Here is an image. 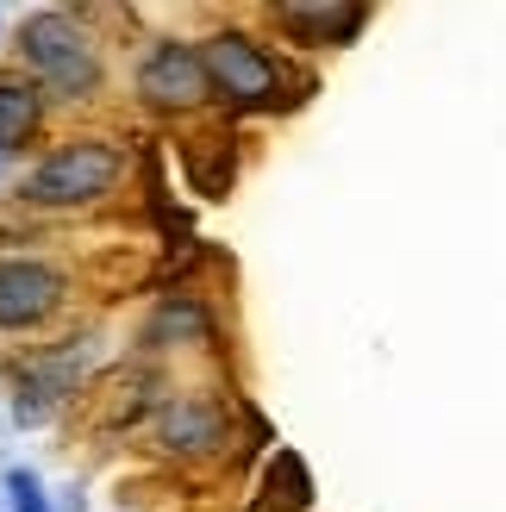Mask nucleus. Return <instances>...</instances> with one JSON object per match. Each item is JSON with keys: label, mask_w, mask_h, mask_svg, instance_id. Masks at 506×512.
Returning <instances> with one entry per match:
<instances>
[{"label": "nucleus", "mask_w": 506, "mask_h": 512, "mask_svg": "<svg viewBox=\"0 0 506 512\" xmlns=\"http://www.w3.org/2000/svg\"><path fill=\"white\" fill-rule=\"evenodd\" d=\"M175 163H182V182L194 200H207V207H219V200H232L238 188V169H244V138H238V125H200V132L188 138H175Z\"/></svg>", "instance_id": "9d476101"}, {"label": "nucleus", "mask_w": 506, "mask_h": 512, "mask_svg": "<svg viewBox=\"0 0 506 512\" xmlns=\"http://www.w3.org/2000/svg\"><path fill=\"white\" fill-rule=\"evenodd\" d=\"M0 494H7V512H57L32 469H7V475H0Z\"/></svg>", "instance_id": "ddd939ff"}, {"label": "nucleus", "mask_w": 506, "mask_h": 512, "mask_svg": "<svg viewBox=\"0 0 506 512\" xmlns=\"http://www.w3.org/2000/svg\"><path fill=\"white\" fill-rule=\"evenodd\" d=\"M319 488H313V469H307V456L288 450V444H275L263 456V475H257V494H250L244 512H313Z\"/></svg>", "instance_id": "9b49d317"}, {"label": "nucleus", "mask_w": 506, "mask_h": 512, "mask_svg": "<svg viewBox=\"0 0 506 512\" xmlns=\"http://www.w3.org/2000/svg\"><path fill=\"white\" fill-rule=\"evenodd\" d=\"M44 125H50L44 94L25 82V75H0V157L19 163L25 150H38L44 144Z\"/></svg>", "instance_id": "f8f14e48"}, {"label": "nucleus", "mask_w": 506, "mask_h": 512, "mask_svg": "<svg viewBox=\"0 0 506 512\" xmlns=\"http://www.w3.org/2000/svg\"><path fill=\"white\" fill-rule=\"evenodd\" d=\"M7 169H13V163H7V157H0V182H7Z\"/></svg>", "instance_id": "4468645a"}, {"label": "nucleus", "mask_w": 506, "mask_h": 512, "mask_svg": "<svg viewBox=\"0 0 506 512\" xmlns=\"http://www.w3.org/2000/svg\"><path fill=\"white\" fill-rule=\"evenodd\" d=\"M263 19L282 32L294 50H344V44H357L369 32V19L375 7L369 0H269Z\"/></svg>", "instance_id": "6e6552de"}, {"label": "nucleus", "mask_w": 506, "mask_h": 512, "mask_svg": "<svg viewBox=\"0 0 506 512\" xmlns=\"http://www.w3.org/2000/svg\"><path fill=\"white\" fill-rule=\"evenodd\" d=\"M13 57L44 107H94L113 82L107 38L94 32L88 7H32L13 32Z\"/></svg>", "instance_id": "f03ea898"}, {"label": "nucleus", "mask_w": 506, "mask_h": 512, "mask_svg": "<svg viewBox=\"0 0 506 512\" xmlns=\"http://www.w3.org/2000/svg\"><path fill=\"white\" fill-rule=\"evenodd\" d=\"M75 306V275L44 250H0V338H44Z\"/></svg>", "instance_id": "423d86ee"}, {"label": "nucleus", "mask_w": 506, "mask_h": 512, "mask_svg": "<svg viewBox=\"0 0 506 512\" xmlns=\"http://www.w3.org/2000/svg\"><path fill=\"white\" fill-rule=\"evenodd\" d=\"M182 350H219V313L207 294L194 288H169L138 325V356H182Z\"/></svg>", "instance_id": "1a4fd4ad"}, {"label": "nucleus", "mask_w": 506, "mask_h": 512, "mask_svg": "<svg viewBox=\"0 0 506 512\" xmlns=\"http://www.w3.org/2000/svg\"><path fill=\"white\" fill-rule=\"evenodd\" d=\"M132 175V150L107 132H69L57 144H44L32 169L19 175L13 207L19 213H94L119 194V182Z\"/></svg>", "instance_id": "7ed1b4c3"}, {"label": "nucleus", "mask_w": 506, "mask_h": 512, "mask_svg": "<svg viewBox=\"0 0 506 512\" xmlns=\"http://www.w3.org/2000/svg\"><path fill=\"white\" fill-rule=\"evenodd\" d=\"M132 100L150 119H200L207 113V75L200 50L182 32H150L132 63Z\"/></svg>", "instance_id": "0eeeda50"}, {"label": "nucleus", "mask_w": 506, "mask_h": 512, "mask_svg": "<svg viewBox=\"0 0 506 512\" xmlns=\"http://www.w3.org/2000/svg\"><path fill=\"white\" fill-rule=\"evenodd\" d=\"M200 50V75H207V107H219V119H282L300 113L319 94V75L307 63H294L288 50H275L257 25L225 19L213 32L194 38Z\"/></svg>", "instance_id": "f257e3e1"}, {"label": "nucleus", "mask_w": 506, "mask_h": 512, "mask_svg": "<svg viewBox=\"0 0 506 512\" xmlns=\"http://www.w3.org/2000/svg\"><path fill=\"white\" fill-rule=\"evenodd\" d=\"M144 444L175 469H207L225 463L238 444V394H219L207 381L163 388L157 406L144 413Z\"/></svg>", "instance_id": "20e7f679"}, {"label": "nucleus", "mask_w": 506, "mask_h": 512, "mask_svg": "<svg viewBox=\"0 0 506 512\" xmlns=\"http://www.w3.org/2000/svg\"><path fill=\"white\" fill-rule=\"evenodd\" d=\"M107 363V338L100 331H69V338L32 344L7 369V413L13 425H44L57 419L75 394H88V381Z\"/></svg>", "instance_id": "39448f33"}]
</instances>
